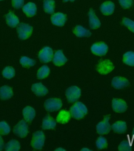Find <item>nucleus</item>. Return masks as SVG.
Returning a JSON list of instances; mask_svg holds the SVG:
<instances>
[{
  "mask_svg": "<svg viewBox=\"0 0 134 151\" xmlns=\"http://www.w3.org/2000/svg\"><path fill=\"white\" fill-rule=\"evenodd\" d=\"M66 95L69 102H75L81 96V89L76 86H71L67 89L66 92Z\"/></svg>",
  "mask_w": 134,
  "mask_h": 151,
  "instance_id": "obj_8",
  "label": "nucleus"
},
{
  "mask_svg": "<svg viewBox=\"0 0 134 151\" xmlns=\"http://www.w3.org/2000/svg\"><path fill=\"white\" fill-rule=\"evenodd\" d=\"M81 150H83V151H90L91 150L89 149H88V148H83Z\"/></svg>",
  "mask_w": 134,
  "mask_h": 151,
  "instance_id": "obj_40",
  "label": "nucleus"
},
{
  "mask_svg": "<svg viewBox=\"0 0 134 151\" xmlns=\"http://www.w3.org/2000/svg\"><path fill=\"white\" fill-rule=\"evenodd\" d=\"M2 75L6 78L10 79L15 75V71L12 67L8 66L5 67L2 71Z\"/></svg>",
  "mask_w": 134,
  "mask_h": 151,
  "instance_id": "obj_31",
  "label": "nucleus"
},
{
  "mask_svg": "<svg viewBox=\"0 0 134 151\" xmlns=\"http://www.w3.org/2000/svg\"><path fill=\"white\" fill-rule=\"evenodd\" d=\"M71 114L73 117L76 119L83 118L88 113V109L85 105L82 102H77L70 109Z\"/></svg>",
  "mask_w": 134,
  "mask_h": 151,
  "instance_id": "obj_1",
  "label": "nucleus"
},
{
  "mask_svg": "<svg viewBox=\"0 0 134 151\" xmlns=\"http://www.w3.org/2000/svg\"><path fill=\"white\" fill-rule=\"evenodd\" d=\"M89 27L93 29H97L101 27V22L96 16L95 12L92 9H90L88 12Z\"/></svg>",
  "mask_w": 134,
  "mask_h": 151,
  "instance_id": "obj_12",
  "label": "nucleus"
},
{
  "mask_svg": "<svg viewBox=\"0 0 134 151\" xmlns=\"http://www.w3.org/2000/svg\"><path fill=\"white\" fill-rule=\"evenodd\" d=\"M24 0H12V4L14 8L19 9L23 5Z\"/></svg>",
  "mask_w": 134,
  "mask_h": 151,
  "instance_id": "obj_37",
  "label": "nucleus"
},
{
  "mask_svg": "<svg viewBox=\"0 0 134 151\" xmlns=\"http://www.w3.org/2000/svg\"><path fill=\"white\" fill-rule=\"evenodd\" d=\"M31 89L33 92L38 96H43L48 93L46 87L41 83L34 84L32 86Z\"/></svg>",
  "mask_w": 134,
  "mask_h": 151,
  "instance_id": "obj_18",
  "label": "nucleus"
},
{
  "mask_svg": "<svg viewBox=\"0 0 134 151\" xmlns=\"http://www.w3.org/2000/svg\"><path fill=\"white\" fill-rule=\"evenodd\" d=\"M71 115L68 111L62 110L59 113L56 117V121L59 123L65 124L70 120Z\"/></svg>",
  "mask_w": 134,
  "mask_h": 151,
  "instance_id": "obj_25",
  "label": "nucleus"
},
{
  "mask_svg": "<svg viewBox=\"0 0 134 151\" xmlns=\"http://www.w3.org/2000/svg\"><path fill=\"white\" fill-rule=\"evenodd\" d=\"M123 63L125 64L130 66H134V52H127L123 55Z\"/></svg>",
  "mask_w": 134,
  "mask_h": 151,
  "instance_id": "obj_28",
  "label": "nucleus"
},
{
  "mask_svg": "<svg viewBox=\"0 0 134 151\" xmlns=\"http://www.w3.org/2000/svg\"><path fill=\"white\" fill-rule=\"evenodd\" d=\"M96 146L98 149L101 150L106 148L108 146V142L105 138L103 137H100L96 140Z\"/></svg>",
  "mask_w": 134,
  "mask_h": 151,
  "instance_id": "obj_34",
  "label": "nucleus"
},
{
  "mask_svg": "<svg viewBox=\"0 0 134 151\" xmlns=\"http://www.w3.org/2000/svg\"><path fill=\"white\" fill-rule=\"evenodd\" d=\"M119 2L124 9L130 8L133 4V0H118Z\"/></svg>",
  "mask_w": 134,
  "mask_h": 151,
  "instance_id": "obj_36",
  "label": "nucleus"
},
{
  "mask_svg": "<svg viewBox=\"0 0 134 151\" xmlns=\"http://www.w3.org/2000/svg\"><path fill=\"white\" fill-rule=\"evenodd\" d=\"M132 144L130 140H124L119 145L118 149L120 151H130L132 150Z\"/></svg>",
  "mask_w": 134,
  "mask_h": 151,
  "instance_id": "obj_33",
  "label": "nucleus"
},
{
  "mask_svg": "<svg viewBox=\"0 0 134 151\" xmlns=\"http://www.w3.org/2000/svg\"><path fill=\"white\" fill-rule=\"evenodd\" d=\"M52 23L58 27H62L66 23L67 21L66 15L61 12L55 13L51 17Z\"/></svg>",
  "mask_w": 134,
  "mask_h": 151,
  "instance_id": "obj_11",
  "label": "nucleus"
},
{
  "mask_svg": "<svg viewBox=\"0 0 134 151\" xmlns=\"http://www.w3.org/2000/svg\"><path fill=\"white\" fill-rule=\"evenodd\" d=\"M63 1L65 2H68V1H71V2H72V1H75V0H63Z\"/></svg>",
  "mask_w": 134,
  "mask_h": 151,
  "instance_id": "obj_41",
  "label": "nucleus"
},
{
  "mask_svg": "<svg viewBox=\"0 0 134 151\" xmlns=\"http://www.w3.org/2000/svg\"><path fill=\"white\" fill-rule=\"evenodd\" d=\"M50 73V69L46 65L42 66L38 70L37 78L39 79H43L47 77Z\"/></svg>",
  "mask_w": 134,
  "mask_h": 151,
  "instance_id": "obj_29",
  "label": "nucleus"
},
{
  "mask_svg": "<svg viewBox=\"0 0 134 151\" xmlns=\"http://www.w3.org/2000/svg\"><path fill=\"white\" fill-rule=\"evenodd\" d=\"M129 84L128 80L122 77H115L112 81V85L116 89H121L126 87Z\"/></svg>",
  "mask_w": 134,
  "mask_h": 151,
  "instance_id": "obj_15",
  "label": "nucleus"
},
{
  "mask_svg": "<svg viewBox=\"0 0 134 151\" xmlns=\"http://www.w3.org/2000/svg\"><path fill=\"white\" fill-rule=\"evenodd\" d=\"M114 68L113 63L109 60H104L100 61L96 67V70L102 75L109 74Z\"/></svg>",
  "mask_w": 134,
  "mask_h": 151,
  "instance_id": "obj_4",
  "label": "nucleus"
},
{
  "mask_svg": "<svg viewBox=\"0 0 134 151\" xmlns=\"http://www.w3.org/2000/svg\"><path fill=\"white\" fill-rule=\"evenodd\" d=\"M10 126L5 121L0 122V134L2 135H7L10 132Z\"/></svg>",
  "mask_w": 134,
  "mask_h": 151,
  "instance_id": "obj_32",
  "label": "nucleus"
},
{
  "mask_svg": "<svg viewBox=\"0 0 134 151\" xmlns=\"http://www.w3.org/2000/svg\"><path fill=\"white\" fill-rule=\"evenodd\" d=\"M43 8L47 14H53L55 11V2L54 0H44Z\"/></svg>",
  "mask_w": 134,
  "mask_h": 151,
  "instance_id": "obj_26",
  "label": "nucleus"
},
{
  "mask_svg": "<svg viewBox=\"0 0 134 151\" xmlns=\"http://www.w3.org/2000/svg\"><path fill=\"white\" fill-rule=\"evenodd\" d=\"M4 142L2 137L0 135V151L2 150L4 147Z\"/></svg>",
  "mask_w": 134,
  "mask_h": 151,
  "instance_id": "obj_38",
  "label": "nucleus"
},
{
  "mask_svg": "<svg viewBox=\"0 0 134 151\" xmlns=\"http://www.w3.org/2000/svg\"><path fill=\"white\" fill-rule=\"evenodd\" d=\"M0 1H2V0H0Z\"/></svg>",
  "mask_w": 134,
  "mask_h": 151,
  "instance_id": "obj_43",
  "label": "nucleus"
},
{
  "mask_svg": "<svg viewBox=\"0 0 134 151\" xmlns=\"http://www.w3.org/2000/svg\"><path fill=\"white\" fill-rule=\"evenodd\" d=\"M13 96V91L11 87L4 86L0 88V98L2 100H8L11 98Z\"/></svg>",
  "mask_w": 134,
  "mask_h": 151,
  "instance_id": "obj_22",
  "label": "nucleus"
},
{
  "mask_svg": "<svg viewBox=\"0 0 134 151\" xmlns=\"http://www.w3.org/2000/svg\"><path fill=\"white\" fill-rule=\"evenodd\" d=\"M45 135L42 131H37L33 134L31 145L35 149H42L44 145Z\"/></svg>",
  "mask_w": 134,
  "mask_h": 151,
  "instance_id": "obj_3",
  "label": "nucleus"
},
{
  "mask_svg": "<svg viewBox=\"0 0 134 151\" xmlns=\"http://www.w3.org/2000/svg\"><path fill=\"white\" fill-rule=\"evenodd\" d=\"M133 134H134V128L133 130Z\"/></svg>",
  "mask_w": 134,
  "mask_h": 151,
  "instance_id": "obj_42",
  "label": "nucleus"
},
{
  "mask_svg": "<svg viewBox=\"0 0 134 151\" xmlns=\"http://www.w3.org/2000/svg\"><path fill=\"white\" fill-rule=\"evenodd\" d=\"M23 11L29 17H32L36 14L37 8L36 5L33 2H29L23 7Z\"/></svg>",
  "mask_w": 134,
  "mask_h": 151,
  "instance_id": "obj_20",
  "label": "nucleus"
},
{
  "mask_svg": "<svg viewBox=\"0 0 134 151\" xmlns=\"http://www.w3.org/2000/svg\"><path fill=\"white\" fill-rule=\"evenodd\" d=\"M122 23L129 30L134 33V21L127 18H124L122 20Z\"/></svg>",
  "mask_w": 134,
  "mask_h": 151,
  "instance_id": "obj_35",
  "label": "nucleus"
},
{
  "mask_svg": "<svg viewBox=\"0 0 134 151\" xmlns=\"http://www.w3.org/2000/svg\"><path fill=\"white\" fill-rule=\"evenodd\" d=\"M53 51L50 47H45L42 48L38 54L40 61L43 63H48L53 60Z\"/></svg>",
  "mask_w": 134,
  "mask_h": 151,
  "instance_id": "obj_6",
  "label": "nucleus"
},
{
  "mask_svg": "<svg viewBox=\"0 0 134 151\" xmlns=\"http://www.w3.org/2000/svg\"><path fill=\"white\" fill-rule=\"evenodd\" d=\"M55 151H66L65 150H64V149L63 148H61V147H59L58 148L56 149Z\"/></svg>",
  "mask_w": 134,
  "mask_h": 151,
  "instance_id": "obj_39",
  "label": "nucleus"
},
{
  "mask_svg": "<svg viewBox=\"0 0 134 151\" xmlns=\"http://www.w3.org/2000/svg\"><path fill=\"white\" fill-rule=\"evenodd\" d=\"M112 105L113 110L118 113L124 112L126 110L128 107L125 101L121 99H114L113 100Z\"/></svg>",
  "mask_w": 134,
  "mask_h": 151,
  "instance_id": "obj_13",
  "label": "nucleus"
},
{
  "mask_svg": "<svg viewBox=\"0 0 134 151\" xmlns=\"http://www.w3.org/2000/svg\"><path fill=\"white\" fill-rule=\"evenodd\" d=\"M115 9V4L111 1L103 2L100 7V10L102 14L106 16L111 15Z\"/></svg>",
  "mask_w": 134,
  "mask_h": 151,
  "instance_id": "obj_16",
  "label": "nucleus"
},
{
  "mask_svg": "<svg viewBox=\"0 0 134 151\" xmlns=\"http://www.w3.org/2000/svg\"><path fill=\"white\" fill-rule=\"evenodd\" d=\"M6 19L7 24L13 28L16 27L19 22L18 18L11 12L6 15Z\"/></svg>",
  "mask_w": 134,
  "mask_h": 151,
  "instance_id": "obj_24",
  "label": "nucleus"
},
{
  "mask_svg": "<svg viewBox=\"0 0 134 151\" xmlns=\"http://www.w3.org/2000/svg\"><path fill=\"white\" fill-rule=\"evenodd\" d=\"M20 62L22 65L25 68L33 67L36 63L35 60L26 56L22 57L20 59Z\"/></svg>",
  "mask_w": 134,
  "mask_h": 151,
  "instance_id": "obj_30",
  "label": "nucleus"
},
{
  "mask_svg": "<svg viewBox=\"0 0 134 151\" xmlns=\"http://www.w3.org/2000/svg\"><path fill=\"white\" fill-rule=\"evenodd\" d=\"M110 117L107 115L104 117L103 121L99 123L96 126V130L100 134H105L109 133L111 129L109 123Z\"/></svg>",
  "mask_w": 134,
  "mask_h": 151,
  "instance_id": "obj_10",
  "label": "nucleus"
},
{
  "mask_svg": "<svg viewBox=\"0 0 134 151\" xmlns=\"http://www.w3.org/2000/svg\"><path fill=\"white\" fill-rule=\"evenodd\" d=\"M91 50L93 54L98 56H102L107 54L108 47L104 42H96L91 46Z\"/></svg>",
  "mask_w": 134,
  "mask_h": 151,
  "instance_id": "obj_7",
  "label": "nucleus"
},
{
  "mask_svg": "<svg viewBox=\"0 0 134 151\" xmlns=\"http://www.w3.org/2000/svg\"><path fill=\"white\" fill-rule=\"evenodd\" d=\"M20 149V144L16 140H11L7 143L5 146L6 151H19Z\"/></svg>",
  "mask_w": 134,
  "mask_h": 151,
  "instance_id": "obj_27",
  "label": "nucleus"
},
{
  "mask_svg": "<svg viewBox=\"0 0 134 151\" xmlns=\"http://www.w3.org/2000/svg\"><path fill=\"white\" fill-rule=\"evenodd\" d=\"M62 106V101L58 98H51L46 100L44 103L45 108L49 112L59 110Z\"/></svg>",
  "mask_w": 134,
  "mask_h": 151,
  "instance_id": "obj_2",
  "label": "nucleus"
},
{
  "mask_svg": "<svg viewBox=\"0 0 134 151\" xmlns=\"http://www.w3.org/2000/svg\"><path fill=\"white\" fill-rule=\"evenodd\" d=\"M24 118L28 122H31L34 119L35 116V109L30 106H27L23 110Z\"/></svg>",
  "mask_w": 134,
  "mask_h": 151,
  "instance_id": "obj_21",
  "label": "nucleus"
},
{
  "mask_svg": "<svg viewBox=\"0 0 134 151\" xmlns=\"http://www.w3.org/2000/svg\"><path fill=\"white\" fill-rule=\"evenodd\" d=\"M53 61L55 65L60 67L66 63L67 59L62 50H58L53 55Z\"/></svg>",
  "mask_w": 134,
  "mask_h": 151,
  "instance_id": "obj_14",
  "label": "nucleus"
},
{
  "mask_svg": "<svg viewBox=\"0 0 134 151\" xmlns=\"http://www.w3.org/2000/svg\"><path fill=\"white\" fill-rule=\"evenodd\" d=\"M17 30L20 38L25 40L30 37L32 34L33 29V27L28 24L22 23L19 25Z\"/></svg>",
  "mask_w": 134,
  "mask_h": 151,
  "instance_id": "obj_5",
  "label": "nucleus"
},
{
  "mask_svg": "<svg viewBox=\"0 0 134 151\" xmlns=\"http://www.w3.org/2000/svg\"><path fill=\"white\" fill-rule=\"evenodd\" d=\"M112 128L114 132L117 133H123L127 130V124L123 121L116 122L112 126Z\"/></svg>",
  "mask_w": 134,
  "mask_h": 151,
  "instance_id": "obj_23",
  "label": "nucleus"
},
{
  "mask_svg": "<svg viewBox=\"0 0 134 151\" xmlns=\"http://www.w3.org/2000/svg\"><path fill=\"white\" fill-rule=\"evenodd\" d=\"M73 33L78 37H88L91 35L90 30L81 25L76 26L73 30Z\"/></svg>",
  "mask_w": 134,
  "mask_h": 151,
  "instance_id": "obj_17",
  "label": "nucleus"
},
{
  "mask_svg": "<svg viewBox=\"0 0 134 151\" xmlns=\"http://www.w3.org/2000/svg\"><path fill=\"white\" fill-rule=\"evenodd\" d=\"M13 131L17 136L24 138L26 136L28 133V125L24 120H21L15 125Z\"/></svg>",
  "mask_w": 134,
  "mask_h": 151,
  "instance_id": "obj_9",
  "label": "nucleus"
},
{
  "mask_svg": "<svg viewBox=\"0 0 134 151\" xmlns=\"http://www.w3.org/2000/svg\"><path fill=\"white\" fill-rule=\"evenodd\" d=\"M56 126V122L52 117L49 114L45 117L42 124V127L43 129H54Z\"/></svg>",
  "mask_w": 134,
  "mask_h": 151,
  "instance_id": "obj_19",
  "label": "nucleus"
}]
</instances>
